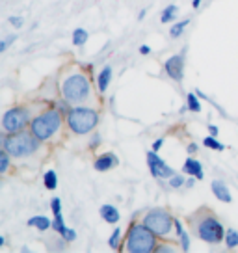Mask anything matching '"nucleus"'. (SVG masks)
<instances>
[{"label": "nucleus", "mask_w": 238, "mask_h": 253, "mask_svg": "<svg viewBox=\"0 0 238 253\" xmlns=\"http://www.w3.org/2000/svg\"><path fill=\"white\" fill-rule=\"evenodd\" d=\"M157 250V235L145 223L132 225L127 237V252L151 253Z\"/></svg>", "instance_id": "nucleus-1"}, {"label": "nucleus", "mask_w": 238, "mask_h": 253, "mask_svg": "<svg viewBox=\"0 0 238 253\" xmlns=\"http://www.w3.org/2000/svg\"><path fill=\"white\" fill-rule=\"evenodd\" d=\"M4 140V151H8L11 157H28L38 149V138L30 136L28 132H15V134L2 136Z\"/></svg>", "instance_id": "nucleus-2"}, {"label": "nucleus", "mask_w": 238, "mask_h": 253, "mask_svg": "<svg viewBox=\"0 0 238 253\" xmlns=\"http://www.w3.org/2000/svg\"><path fill=\"white\" fill-rule=\"evenodd\" d=\"M60 125H62V114L58 110H48L34 119L32 125H30V130L40 142H45V140H48V138H52L56 134Z\"/></svg>", "instance_id": "nucleus-3"}, {"label": "nucleus", "mask_w": 238, "mask_h": 253, "mask_svg": "<svg viewBox=\"0 0 238 253\" xmlns=\"http://www.w3.org/2000/svg\"><path fill=\"white\" fill-rule=\"evenodd\" d=\"M99 121V116L93 108H86V106H79L73 108L67 114V125L75 134H87L89 130H93Z\"/></svg>", "instance_id": "nucleus-4"}, {"label": "nucleus", "mask_w": 238, "mask_h": 253, "mask_svg": "<svg viewBox=\"0 0 238 253\" xmlns=\"http://www.w3.org/2000/svg\"><path fill=\"white\" fill-rule=\"evenodd\" d=\"M62 93H64L65 101L69 103H80L89 95V82L84 75H71L64 80L62 86Z\"/></svg>", "instance_id": "nucleus-5"}, {"label": "nucleus", "mask_w": 238, "mask_h": 253, "mask_svg": "<svg viewBox=\"0 0 238 253\" xmlns=\"http://www.w3.org/2000/svg\"><path fill=\"white\" fill-rule=\"evenodd\" d=\"M196 235H198L203 242H208V244H220L223 240V227L222 223L216 220L214 216H205L203 220H199L196 223Z\"/></svg>", "instance_id": "nucleus-6"}, {"label": "nucleus", "mask_w": 238, "mask_h": 253, "mask_svg": "<svg viewBox=\"0 0 238 253\" xmlns=\"http://www.w3.org/2000/svg\"><path fill=\"white\" fill-rule=\"evenodd\" d=\"M143 223H145V225H147L155 235H159V237H166L167 233L171 231V225H175V220L169 216L167 211L157 209V211H151L149 214H145Z\"/></svg>", "instance_id": "nucleus-7"}, {"label": "nucleus", "mask_w": 238, "mask_h": 253, "mask_svg": "<svg viewBox=\"0 0 238 253\" xmlns=\"http://www.w3.org/2000/svg\"><path fill=\"white\" fill-rule=\"evenodd\" d=\"M28 121H30V116L24 108H11L2 118V130L6 134H15L28 125Z\"/></svg>", "instance_id": "nucleus-8"}, {"label": "nucleus", "mask_w": 238, "mask_h": 253, "mask_svg": "<svg viewBox=\"0 0 238 253\" xmlns=\"http://www.w3.org/2000/svg\"><path fill=\"white\" fill-rule=\"evenodd\" d=\"M147 164H149V169H151V175L153 177H173V169L167 166L166 162L162 160V158L157 155V151H151V153H147Z\"/></svg>", "instance_id": "nucleus-9"}, {"label": "nucleus", "mask_w": 238, "mask_h": 253, "mask_svg": "<svg viewBox=\"0 0 238 253\" xmlns=\"http://www.w3.org/2000/svg\"><path fill=\"white\" fill-rule=\"evenodd\" d=\"M164 69L173 80L183 79V56H171L164 63Z\"/></svg>", "instance_id": "nucleus-10"}, {"label": "nucleus", "mask_w": 238, "mask_h": 253, "mask_svg": "<svg viewBox=\"0 0 238 253\" xmlns=\"http://www.w3.org/2000/svg\"><path fill=\"white\" fill-rule=\"evenodd\" d=\"M119 164V160L112 153H106V155H103V157H99L95 160V169L97 171H108L110 168H114V166H118Z\"/></svg>", "instance_id": "nucleus-11"}, {"label": "nucleus", "mask_w": 238, "mask_h": 253, "mask_svg": "<svg viewBox=\"0 0 238 253\" xmlns=\"http://www.w3.org/2000/svg\"><path fill=\"white\" fill-rule=\"evenodd\" d=\"M212 192H214L216 198L220 199V201H223V203H231V201H233L229 188H227V186H225L222 181H214V182H212Z\"/></svg>", "instance_id": "nucleus-12"}, {"label": "nucleus", "mask_w": 238, "mask_h": 253, "mask_svg": "<svg viewBox=\"0 0 238 253\" xmlns=\"http://www.w3.org/2000/svg\"><path fill=\"white\" fill-rule=\"evenodd\" d=\"M183 169L188 175H194L198 181H201V179L205 177V175H203V168H201V164H199L198 160H194V158H186Z\"/></svg>", "instance_id": "nucleus-13"}, {"label": "nucleus", "mask_w": 238, "mask_h": 253, "mask_svg": "<svg viewBox=\"0 0 238 253\" xmlns=\"http://www.w3.org/2000/svg\"><path fill=\"white\" fill-rule=\"evenodd\" d=\"M101 216H103L104 221H108V223H118L119 221V212L116 207L112 205H103L101 207Z\"/></svg>", "instance_id": "nucleus-14"}, {"label": "nucleus", "mask_w": 238, "mask_h": 253, "mask_svg": "<svg viewBox=\"0 0 238 253\" xmlns=\"http://www.w3.org/2000/svg\"><path fill=\"white\" fill-rule=\"evenodd\" d=\"M110 80H112V67L110 65H106L103 71L99 73V91L101 93H104L106 89H108V84H110Z\"/></svg>", "instance_id": "nucleus-15"}, {"label": "nucleus", "mask_w": 238, "mask_h": 253, "mask_svg": "<svg viewBox=\"0 0 238 253\" xmlns=\"http://www.w3.org/2000/svg\"><path fill=\"white\" fill-rule=\"evenodd\" d=\"M28 225H32V227H36V229H40V231H47V229H50L52 221L48 220L47 216H34V218L28 220Z\"/></svg>", "instance_id": "nucleus-16"}, {"label": "nucleus", "mask_w": 238, "mask_h": 253, "mask_svg": "<svg viewBox=\"0 0 238 253\" xmlns=\"http://www.w3.org/2000/svg\"><path fill=\"white\" fill-rule=\"evenodd\" d=\"M175 229H177V237L181 240V246H183L184 252H188L190 250V237H188V233L183 229V223L179 220H175Z\"/></svg>", "instance_id": "nucleus-17"}, {"label": "nucleus", "mask_w": 238, "mask_h": 253, "mask_svg": "<svg viewBox=\"0 0 238 253\" xmlns=\"http://www.w3.org/2000/svg\"><path fill=\"white\" fill-rule=\"evenodd\" d=\"M86 41H87V32L84 28H77V30L73 32V45L75 47H82Z\"/></svg>", "instance_id": "nucleus-18"}, {"label": "nucleus", "mask_w": 238, "mask_h": 253, "mask_svg": "<svg viewBox=\"0 0 238 253\" xmlns=\"http://www.w3.org/2000/svg\"><path fill=\"white\" fill-rule=\"evenodd\" d=\"M203 145H205V147H208V149H216V151L225 149V145L218 142V140H216V136H206L205 140H203Z\"/></svg>", "instance_id": "nucleus-19"}, {"label": "nucleus", "mask_w": 238, "mask_h": 253, "mask_svg": "<svg viewBox=\"0 0 238 253\" xmlns=\"http://www.w3.org/2000/svg\"><path fill=\"white\" fill-rule=\"evenodd\" d=\"M225 244H227V248H237L238 246V231L235 229H227V233H225Z\"/></svg>", "instance_id": "nucleus-20"}, {"label": "nucleus", "mask_w": 238, "mask_h": 253, "mask_svg": "<svg viewBox=\"0 0 238 253\" xmlns=\"http://www.w3.org/2000/svg\"><path fill=\"white\" fill-rule=\"evenodd\" d=\"M43 182H45V186H47L48 190H54L56 186H58V177H56V173L52 171V169L45 173V177H43Z\"/></svg>", "instance_id": "nucleus-21"}, {"label": "nucleus", "mask_w": 238, "mask_h": 253, "mask_svg": "<svg viewBox=\"0 0 238 253\" xmlns=\"http://www.w3.org/2000/svg\"><path fill=\"white\" fill-rule=\"evenodd\" d=\"M52 227H54L62 237H64L65 233H67V227H65V223H64V218H62V212L60 214H54V221H52Z\"/></svg>", "instance_id": "nucleus-22"}, {"label": "nucleus", "mask_w": 238, "mask_h": 253, "mask_svg": "<svg viewBox=\"0 0 238 253\" xmlns=\"http://www.w3.org/2000/svg\"><path fill=\"white\" fill-rule=\"evenodd\" d=\"M175 15H177V6L171 4V6H167V8L162 11V17H160V19H162V23H169V21H175Z\"/></svg>", "instance_id": "nucleus-23"}, {"label": "nucleus", "mask_w": 238, "mask_h": 253, "mask_svg": "<svg viewBox=\"0 0 238 253\" xmlns=\"http://www.w3.org/2000/svg\"><path fill=\"white\" fill-rule=\"evenodd\" d=\"M188 23H190V21L186 19V21H181V23L173 24V26H171V30H169V34H171V38H179V36H181V34L184 32V28L188 26Z\"/></svg>", "instance_id": "nucleus-24"}, {"label": "nucleus", "mask_w": 238, "mask_h": 253, "mask_svg": "<svg viewBox=\"0 0 238 253\" xmlns=\"http://www.w3.org/2000/svg\"><path fill=\"white\" fill-rule=\"evenodd\" d=\"M188 110H192V112H201V103L198 101V95H194V93H188Z\"/></svg>", "instance_id": "nucleus-25"}, {"label": "nucleus", "mask_w": 238, "mask_h": 253, "mask_svg": "<svg viewBox=\"0 0 238 253\" xmlns=\"http://www.w3.org/2000/svg\"><path fill=\"white\" fill-rule=\"evenodd\" d=\"M119 240H121V229H114V233H112L110 240H108V244H110L112 250H118L119 248Z\"/></svg>", "instance_id": "nucleus-26"}, {"label": "nucleus", "mask_w": 238, "mask_h": 253, "mask_svg": "<svg viewBox=\"0 0 238 253\" xmlns=\"http://www.w3.org/2000/svg\"><path fill=\"white\" fill-rule=\"evenodd\" d=\"M8 157H9L8 151L0 153V173H6V171H8V164H9Z\"/></svg>", "instance_id": "nucleus-27"}, {"label": "nucleus", "mask_w": 238, "mask_h": 253, "mask_svg": "<svg viewBox=\"0 0 238 253\" xmlns=\"http://www.w3.org/2000/svg\"><path fill=\"white\" fill-rule=\"evenodd\" d=\"M169 184H171V188H181V186L184 184V179L181 177V175H175V177H171Z\"/></svg>", "instance_id": "nucleus-28"}, {"label": "nucleus", "mask_w": 238, "mask_h": 253, "mask_svg": "<svg viewBox=\"0 0 238 253\" xmlns=\"http://www.w3.org/2000/svg\"><path fill=\"white\" fill-rule=\"evenodd\" d=\"M50 209H52V214L62 212V203H60V198H54L52 201H50Z\"/></svg>", "instance_id": "nucleus-29"}, {"label": "nucleus", "mask_w": 238, "mask_h": 253, "mask_svg": "<svg viewBox=\"0 0 238 253\" xmlns=\"http://www.w3.org/2000/svg\"><path fill=\"white\" fill-rule=\"evenodd\" d=\"M15 38H17V36H9V38H6V40L2 41V43H0V52H4V50H6V48H8L9 45L15 41Z\"/></svg>", "instance_id": "nucleus-30"}, {"label": "nucleus", "mask_w": 238, "mask_h": 253, "mask_svg": "<svg viewBox=\"0 0 238 253\" xmlns=\"http://www.w3.org/2000/svg\"><path fill=\"white\" fill-rule=\"evenodd\" d=\"M9 24L15 26V28H21L23 26V19L21 17H9Z\"/></svg>", "instance_id": "nucleus-31"}, {"label": "nucleus", "mask_w": 238, "mask_h": 253, "mask_svg": "<svg viewBox=\"0 0 238 253\" xmlns=\"http://www.w3.org/2000/svg\"><path fill=\"white\" fill-rule=\"evenodd\" d=\"M64 238L65 240H75V238H77V233H75L73 229H67V233L64 235Z\"/></svg>", "instance_id": "nucleus-32"}, {"label": "nucleus", "mask_w": 238, "mask_h": 253, "mask_svg": "<svg viewBox=\"0 0 238 253\" xmlns=\"http://www.w3.org/2000/svg\"><path fill=\"white\" fill-rule=\"evenodd\" d=\"M149 52H151V48L147 47V45H142V47H140V54L147 56V54H149Z\"/></svg>", "instance_id": "nucleus-33"}, {"label": "nucleus", "mask_w": 238, "mask_h": 253, "mask_svg": "<svg viewBox=\"0 0 238 253\" xmlns=\"http://www.w3.org/2000/svg\"><path fill=\"white\" fill-rule=\"evenodd\" d=\"M162 143H164V140H162V138H160V140H157V142L153 143V151H159L160 147H162Z\"/></svg>", "instance_id": "nucleus-34"}, {"label": "nucleus", "mask_w": 238, "mask_h": 253, "mask_svg": "<svg viewBox=\"0 0 238 253\" xmlns=\"http://www.w3.org/2000/svg\"><path fill=\"white\" fill-rule=\"evenodd\" d=\"M208 130H210V134L212 136L218 134V126H214V125H208Z\"/></svg>", "instance_id": "nucleus-35"}, {"label": "nucleus", "mask_w": 238, "mask_h": 253, "mask_svg": "<svg viewBox=\"0 0 238 253\" xmlns=\"http://www.w3.org/2000/svg\"><path fill=\"white\" fill-rule=\"evenodd\" d=\"M196 151H198V145H196V143H190V145H188V153H196Z\"/></svg>", "instance_id": "nucleus-36"}, {"label": "nucleus", "mask_w": 238, "mask_h": 253, "mask_svg": "<svg viewBox=\"0 0 238 253\" xmlns=\"http://www.w3.org/2000/svg\"><path fill=\"white\" fill-rule=\"evenodd\" d=\"M196 184V179H194V175H192V179H188V182H186V186H194Z\"/></svg>", "instance_id": "nucleus-37"}, {"label": "nucleus", "mask_w": 238, "mask_h": 253, "mask_svg": "<svg viewBox=\"0 0 238 253\" xmlns=\"http://www.w3.org/2000/svg\"><path fill=\"white\" fill-rule=\"evenodd\" d=\"M201 2H203V0H194V2H192V6H194V8H199V4H201Z\"/></svg>", "instance_id": "nucleus-38"}, {"label": "nucleus", "mask_w": 238, "mask_h": 253, "mask_svg": "<svg viewBox=\"0 0 238 253\" xmlns=\"http://www.w3.org/2000/svg\"><path fill=\"white\" fill-rule=\"evenodd\" d=\"M145 13H147V9H142V11H140V15H138V17H140V21H142L143 17H145Z\"/></svg>", "instance_id": "nucleus-39"}]
</instances>
